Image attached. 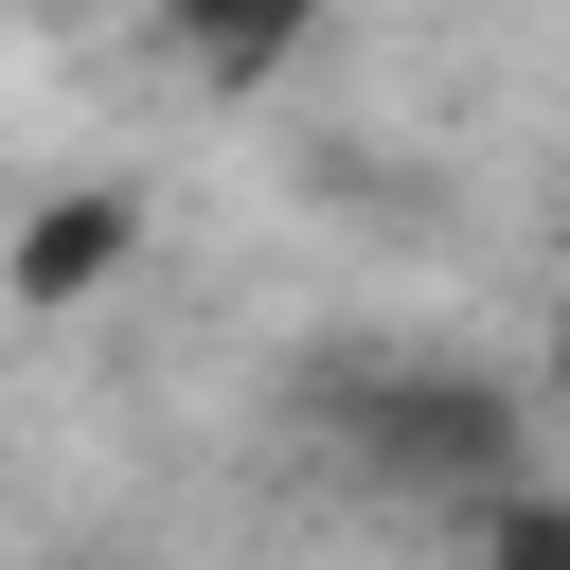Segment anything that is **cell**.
<instances>
[{
  "instance_id": "1",
  "label": "cell",
  "mask_w": 570,
  "mask_h": 570,
  "mask_svg": "<svg viewBox=\"0 0 570 570\" xmlns=\"http://www.w3.org/2000/svg\"><path fill=\"white\" fill-rule=\"evenodd\" d=\"M356 445H374L410 499H481V481H517V392L463 374V356H428V374H374V392H356Z\"/></svg>"
},
{
  "instance_id": "2",
  "label": "cell",
  "mask_w": 570,
  "mask_h": 570,
  "mask_svg": "<svg viewBox=\"0 0 570 570\" xmlns=\"http://www.w3.org/2000/svg\"><path fill=\"white\" fill-rule=\"evenodd\" d=\"M125 267H142V196H107V178H71V196H36L0 232V303L18 321H89Z\"/></svg>"
},
{
  "instance_id": "3",
  "label": "cell",
  "mask_w": 570,
  "mask_h": 570,
  "mask_svg": "<svg viewBox=\"0 0 570 570\" xmlns=\"http://www.w3.org/2000/svg\"><path fill=\"white\" fill-rule=\"evenodd\" d=\"M160 36H178V71L196 89H267L303 36H321V0H142Z\"/></svg>"
},
{
  "instance_id": "4",
  "label": "cell",
  "mask_w": 570,
  "mask_h": 570,
  "mask_svg": "<svg viewBox=\"0 0 570 570\" xmlns=\"http://www.w3.org/2000/svg\"><path fill=\"white\" fill-rule=\"evenodd\" d=\"M463 570H570V499L552 481H481L463 499Z\"/></svg>"
},
{
  "instance_id": "5",
  "label": "cell",
  "mask_w": 570,
  "mask_h": 570,
  "mask_svg": "<svg viewBox=\"0 0 570 570\" xmlns=\"http://www.w3.org/2000/svg\"><path fill=\"white\" fill-rule=\"evenodd\" d=\"M552 392H570V321H552Z\"/></svg>"
}]
</instances>
